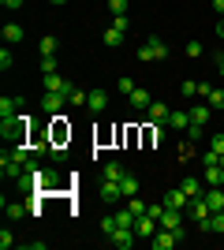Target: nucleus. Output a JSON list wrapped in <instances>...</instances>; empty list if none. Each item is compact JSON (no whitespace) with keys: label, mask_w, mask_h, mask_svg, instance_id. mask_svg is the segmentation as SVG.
Wrapping results in <instances>:
<instances>
[{"label":"nucleus","mask_w":224,"mask_h":250,"mask_svg":"<svg viewBox=\"0 0 224 250\" xmlns=\"http://www.w3.org/2000/svg\"><path fill=\"white\" fill-rule=\"evenodd\" d=\"M202 42H187V56H194V60H198V56H202Z\"/></svg>","instance_id":"nucleus-40"},{"label":"nucleus","mask_w":224,"mask_h":250,"mask_svg":"<svg viewBox=\"0 0 224 250\" xmlns=\"http://www.w3.org/2000/svg\"><path fill=\"white\" fill-rule=\"evenodd\" d=\"M123 38H127V30H116V26H108V30H105V45H108V49H120Z\"/></svg>","instance_id":"nucleus-21"},{"label":"nucleus","mask_w":224,"mask_h":250,"mask_svg":"<svg viewBox=\"0 0 224 250\" xmlns=\"http://www.w3.org/2000/svg\"><path fill=\"white\" fill-rule=\"evenodd\" d=\"M19 112H22L19 97H0V120H11V116H19Z\"/></svg>","instance_id":"nucleus-12"},{"label":"nucleus","mask_w":224,"mask_h":250,"mask_svg":"<svg viewBox=\"0 0 224 250\" xmlns=\"http://www.w3.org/2000/svg\"><path fill=\"white\" fill-rule=\"evenodd\" d=\"M221 168H224V153H221Z\"/></svg>","instance_id":"nucleus-47"},{"label":"nucleus","mask_w":224,"mask_h":250,"mask_svg":"<svg viewBox=\"0 0 224 250\" xmlns=\"http://www.w3.org/2000/svg\"><path fill=\"white\" fill-rule=\"evenodd\" d=\"M45 90H56V94H71V90H75V86L71 83H67V79H64V75H45Z\"/></svg>","instance_id":"nucleus-11"},{"label":"nucleus","mask_w":224,"mask_h":250,"mask_svg":"<svg viewBox=\"0 0 224 250\" xmlns=\"http://www.w3.org/2000/svg\"><path fill=\"white\" fill-rule=\"evenodd\" d=\"M194 228L202 231V235H224V209H217V213H209L205 220H198Z\"/></svg>","instance_id":"nucleus-3"},{"label":"nucleus","mask_w":224,"mask_h":250,"mask_svg":"<svg viewBox=\"0 0 224 250\" xmlns=\"http://www.w3.org/2000/svg\"><path fill=\"white\" fill-rule=\"evenodd\" d=\"M205 202H209V209H224V190L221 187H205Z\"/></svg>","instance_id":"nucleus-19"},{"label":"nucleus","mask_w":224,"mask_h":250,"mask_svg":"<svg viewBox=\"0 0 224 250\" xmlns=\"http://www.w3.org/2000/svg\"><path fill=\"white\" fill-rule=\"evenodd\" d=\"M26 209H30V206H22V202H8V198H4V213H8V220H19Z\"/></svg>","instance_id":"nucleus-24"},{"label":"nucleus","mask_w":224,"mask_h":250,"mask_svg":"<svg viewBox=\"0 0 224 250\" xmlns=\"http://www.w3.org/2000/svg\"><path fill=\"white\" fill-rule=\"evenodd\" d=\"M202 183H205V187H221V183H224V168L209 165V168H205V176H202Z\"/></svg>","instance_id":"nucleus-15"},{"label":"nucleus","mask_w":224,"mask_h":250,"mask_svg":"<svg viewBox=\"0 0 224 250\" xmlns=\"http://www.w3.org/2000/svg\"><path fill=\"white\" fill-rule=\"evenodd\" d=\"M187 116H191V124H202V127H205L209 120H213V108H209V104L202 101V104H194V108H191Z\"/></svg>","instance_id":"nucleus-13"},{"label":"nucleus","mask_w":224,"mask_h":250,"mask_svg":"<svg viewBox=\"0 0 224 250\" xmlns=\"http://www.w3.org/2000/svg\"><path fill=\"white\" fill-rule=\"evenodd\" d=\"M127 209L135 213V217H146V213H149V206H146V202L139 198V194H135V198H127Z\"/></svg>","instance_id":"nucleus-28"},{"label":"nucleus","mask_w":224,"mask_h":250,"mask_svg":"<svg viewBox=\"0 0 224 250\" xmlns=\"http://www.w3.org/2000/svg\"><path fill=\"white\" fill-rule=\"evenodd\" d=\"M108 11L112 15H127V0H108Z\"/></svg>","instance_id":"nucleus-33"},{"label":"nucleus","mask_w":224,"mask_h":250,"mask_svg":"<svg viewBox=\"0 0 224 250\" xmlns=\"http://www.w3.org/2000/svg\"><path fill=\"white\" fill-rule=\"evenodd\" d=\"M86 108L105 112V108H108V94H105V90H94V94H90V101H86Z\"/></svg>","instance_id":"nucleus-18"},{"label":"nucleus","mask_w":224,"mask_h":250,"mask_svg":"<svg viewBox=\"0 0 224 250\" xmlns=\"http://www.w3.org/2000/svg\"><path fill=\"white\" fill-rule=\"evenodd\" d=\"M116 228H120V224H116V217H105V220H101V231H105V235H112Z\"/></svg>","instance_id":"nucleus-38"},{"label":"nucleus","mask_w":224,"mask_h":250,"mask_svg":"<svg viewBox=\"0 0 224 250\" xmlns=\"http://www.w3.org/2000/svg\"><path fill=\"white\" fill-rule=\"evenodd\" d=\"M11 63H15V56L8 52V45L0 49V71H11Z\"/></svg>","instance_id":"nucleus-32"},{"label":"nucleus","mask_w":224,"mask_h":250,"mask_svg":"<svg viewBox=\"0 0 224 250\" xmlns=\"http://www.w3.org/2000/svg\"><path fill=\"white\" fill-rule=\"evenodd\" d=\"M180 94H183V97H198V83H191V79H187V83L180 86Z\"/></svg>","instance_id":"nucleus-35"},{"label":"nucleus","mask_w":224,"mask_h":250,"mask_svg":"<svg viewBox=\"0 0 224 250\" xmlns=\"http://www.w3.org/2000/svg\"><path fill=\"white\" fill-rule=\"evenodd\" d=\"M67 101H71V104H86V101H90V94H82V90H71V94H67Z\"/></svg>","instance_id":"nucleus-37"},{"label":"nucleus","mask_w":224,"mask_h":250,"mask_svg":"<svg viewBox=\"0 0 224 250\" xmlns=\"http://www.w3.org/2000/svg\"><path fill=\"white\" fill-rule=\"evenodd\" d=\"M0 34H4V45H15V42H22V26H19V22H8V26H4Z\"/></svg>","instance_id":"nucleus-20"},{"label":"nucleus","mask_w":224,"mask_h":250,"mask_svg":"<svg viewBox=\"0 0 224 250\" xmlns=\"http://www.w3.org/2000/svg\"><path fill=\"white\" fill-rule=\"evenodd\" d=\"M49 4H64V0H49Z\"/></svg>","instance_id":"nucleus-46"},{"label":"nucleus","mask_w":224,"mask_h":250,"mask_svg":"<svg viewBox=\"0 0 224 250\" xmlns=\"http://www.w3.org/2000/svg\"><path fill=\"white\" fill-rule=\"evenodd\" d=\"M205 104H209L213 112H217V108H224V90H217V86H213V90L205 94Z\"/></svg>","instance_id":"nucleus-25"},{"label":"nucleus","mask_w":224,"mask_h":250,"mask_svg":"<svg viewBox=\"0 0 224 250\" xmlns=\"http://www.w3.org/2000/svg\"><path fill=\"white\" fill-rule=\"evenodd\" d=\"M120 190H123V198H135V194H139V179L127 172V176L120 179Z\"/></svg>","instance_id":"nucleus-22"},{"label":"nucleus","mask_w":224,"mask_h":250,"mask_svg":"<svg viewBox=\"0 0 224 250\" xmlns=\"http://www.w3.org/2000/svg\"><path fill=\"white\" fill-rule=\"evenodd\" d=\"M209 149H217V153H224V135H213V138H209Z\"/></svg>","instance_id":"nucleus-41"},{"label":"nucleus","mask_w":224,"mask_h":250,"mask_svg":"<svg viewBox=\"0 0 224 250\" xmlns=\"http://www.w3.org/2000/svg\"><path fill=\"white\" fill-rule=\"evenodd\" d=\"M26 135H30V116L26 112L11 116V120H0V138H4V142L19 146V142H26Z\"/></svg>","instance_id":"nucleus-1"},{"label":"nucleus","mask_w":224,"mask_h":250,"mask_svg":"<svg viewBox=\"0 0 224 250\" xmlns=\"http://www.w3.org/2000/svg\"><path fill=\"white\" fill-rule=\"evenodd\" d=\"M149 247H153V250H172V247H180V235L168 231V228H157V231H153V239H149Z\"/></svg>","instance_id":"nucleus-4"},{"label":"nucleus","mask_w":224,"mask_h":250,"mask_svg":"<svg viewBox=\"0 0 224 250\" xmlns=\"http://www.w3.org/2000/svg\"><path fill=\"white\" fill-rule=\"evenodd\" d=\"M0 4H4V8H8V11H19L22 4H26V0H0Z\"/></svg>","instance_id":"nucleus-42"},{"label":"nucleus","mask_w":224,"mask_h":250,"mask_svg":"<svg viewBox=\"0 0 224 250\" xmlns=\"http://www.w3.org/2000/svg\"><path fill=\"white\" fill-rule=\"evenodd\" d=\"M38 190H60V172L56 168H38Z\"/></svg>","instance_id":"nucleus-5"},{"label":"nucleus","mask_w":224,"mask_h":250,"mask_svg":"<svg viewBox=\"0 0 224 250\" xmlns=\"http://www.w3.org/2000/svg\"><path fill=\"white\" fill-rule=\"evenodd\" d=\"M64 101H67V94H56V90H45V94L38 97V104H41L45 112H60V108H64Z\"/></svg>","instance_id":"nucleus-8"},{"label":"nucleus","mask_w":224,"mask_h":250,"mask_svg":"<svg viewBox=\"0 0 224 250\" xmlns=\"http://www.w3.org/2000/svg\"><path fill=\"white\" fill-rule=\"evenodd\" d=\"M205 138V127L202 124H187V142H202Z\"/></svg>","instance_id":"nucleus-29"},{"label":"nucleus","mask_w":224,"mask_h":250,"mask_svg":"<svg viewBox=\"0 0 224 250\" xmlns=\"http://www.w3.org/2000/svg\"><path fill=\"white\" fill-rule=\"evenodd\" d=\"M112 217H116L120 228H135V220H139L135 213H131V209H120V213H112Z\"/></svg>","instance_id":"nucleus-26"},{"label":"nucleus","mask_w":224,"mask_h":250,"mask_svg":"<svg viewBox=\"0 0 224 250\" xmlns=\"http://www.w3.org/2000/svg\"><path fill=\"white\" fill-rule=\"evenodd\" d=\"M202 165L209 168V165H221V153H217V149H205L202 153Z\"/></svg>","instance_id":"nucleus-34"},{"label":"nucleus","mask_w":224,"mask_h":250,"mask_svg":"<svg viewBox=\"0 0 224 250\" xmlns=\"http://www.w3.org/2000/svg\"><path fill=\"white\" fill-rule=\"evenodd\" d=\"M139 60L142 63H157V60H168V45L161 42V38H146L139 45Z\"/></svg>","instance_id":"nucleus-2"},{"label":"nucleus","mask_w":224,"mask_h":250,"mask_svg":"<svg viewBox=\"0 0 224 250\" xmlns=\"http://www.w3.org/2000/svg\"><path fill=\"white\" fill-rule=\"evenodd\" d=\"M56 71V56H41V75H53Z\"/></svg>","instance_id":"nucleus-36"},{"label":"nucleus","mask_w":224,"mask_h":250,"mask_svg":"<svg viewBox=\"0 0 224 250\" xmlns=\"http://www.w3.org/2000/svg\"><path fill=\"white\" fill-rule=\"evenodd\" d=\"M11 247H15V239H11V231L4 228V231H0V250H11Z\"/></svg>","instance_id":"nucleus-39"},{"label":"nucleus","mask_w":224,"mask_h":250,"mask_svg":"<svg viewBox=\"0 0 224 250\" xmlns=\"http://www.w3.org/2000/svg\"><path fill=\"white\" fill-rule=\"evenodd\" d=\"M157 228H161V224H157V217H149V213L135 220V231H139L142 239H153V231H157Z\"/></svg>","instance_id":"nucleus-10"},{"label":"nucleus","mask_w":224,"mask_h":250,"mask_svg":"<svg viewBox=\"0 0 224 250\" xmlns=\"http://www.w3.org/2000/svg\"><path fill=\"white\" fill-rule=\"evenodd\" d=\"M146 116H149V124H153V127H164V124H168V116H172V108L164 101H153L146 108Z\"/></svg>","instance_id":"nucleus-7"},{"label":"nucleus","mask_w":224,"mask_h":250,"mask_svg":"<svg viewBox=\"0 0 224 250\" xmlns=\"http://www.w3.org/2000/svg\"><path fill=\"white\" fill-rule=\"evenodd\" d=\"M135 235H139L135 228H116L112 235H108V243H112L116 250H131V247H135Z\"/></svg>","instance_id":"nucleus-6"},{"label":"nucleus","mask_w":224,"mask_h":250,"mask_svg":"<svg viewBox=\"0 0 224 250\" xmlns=\"http://www.w3.org/2000/svg\"><path fill=\"white\" fill-rule=\"evenodd\" d=\"M217 71H221V79H224V56H221V67H217Z\"/></svg>","instance_id":"nucleus-45"},{"label":"nucleus","mask_w":224,"mask_h":250,"mask_svg":"<svg viewBox=\"0 0 224 250\" xmlns=\"http://www.w3.org/2000/svg\"><path fill=\"white\" fill-rule=\"evenodd\" d=\"M131 104H135V108H139V112H146L149 104H153V97L146 94V90H139V86H135V90H131V97H127Z\"/></svg>","instance_id":"nucleus-16"},{"label":"nucleus","mask_w":224,"mask_h":250,"mask_svg":"<svg viewBox=\"0 0 224 250\" xmlns=\"http://www.w3.org/2000/svg\"><path fill=\"white\" fill-rule=\"evenodd\" d=\"M116 90H120L123 97H131V90H135V79H127V75H120V79H116Z\"/></svg>","instance_id":"nucleus-30"},{"label":"nucleus","mask_w":224,"mask_h":250,"mask_svg":"<svg viewBox=\"0 0 224 250\" xmlns=\"http://www.w3.org/2000/svg\"><path fill=\"white\" fill-rule=\"evenodd\" d=\"M180 190H183V194H187V198H194V194H202V183H198V179H183V183H180Z\"/></svg>","instance_id":"nucleus-27"},{"label":"nucleus","mask_w":224,"mask_h":250,"mask_svg":"<svg viewBox=\"0 0 224 250\" xmlns=\"http://www.w3.org/2000/svg\"><path fill=\"white\" fill-rule=\"evenodd\" d=\"M187 124H191V116H187V112H180V108H172L168 127H176V131H187Z\"/></svg>","instance_id":"nucleus-23"},{"label":"nucleus","mask_w":224,"mask_h":250,"mask_svg":"<svg viewBox=\"0 0 224 250\" xmlns=\"http://www.w3.org/2000/svg\"><path fill=\"white\" fill-rule=\"evenodd\" d=\"M120 198H123V190H120L116 179H101V202H105V206H116Z\"/></svg>","instance_id":"nucleus-9"},{"label":"nucleus","mask_w":224,"mask_h":250,"mask_svg":"<svg viewBox=\"0 0 224 250\" xmlns=\"http://www.w3.org/2000/svg\"><path fill=\"white\" fill-rule=\"evenodd\" d=\"M217 38H224V19H221V22H217Z\"/></svg>","instance_id":"nucleus-44"},{"label":"nucleus","mask_w":224,"mask_h":250,"mask_svg":"<svg viewBox=\"0 0 224 250\" xmlns=\"http://www.w3.org/2000/svg\"><path fill=\"white\" fill-rule=\"evenodd\" d=\"M213 11H217V15L224 19V0H213Z\"/></svg>","instance_id":"nucleus-43"},{"label":"nucleus","mask_w":224,"mask_h":250,"mask_svg":"<svg viewBox=\"0 0 224 250\" xmlns=\"http://www.w3.org/2000/svg\"><path fill=\"white\" fill-rule=\"evenodd\" d=\"M41 56H56V38H53V34L41 38Z\"/></svg>","instance_id":"nucleus-31"},{"label":"nucleus","mask_w":224,"mask_h":250,"mask_svg":"<svg viewBox=\"0 0 224 250\" xmlns=\"http://www.w3.org/2000/svg\"><path fill=\"white\" fill-rule=\"evenodd\" d=\"M221 56H224V52H221Z\"/></svg>","instance_id":"nucleus-48"},{"label":"nucleus","mask_w":224,"mask_h":250,"mask_svg":"<svg viewBox=\"0 0 224 250\" xmlns=\"http://www.w3.org/2000/svg\"><path fill=\"white\" fill-rule=\"evenodd\" d=\"M123 176H127V168L120 165V161H108V165L101 168V179H116V183H120Z\"/></svg>","instance_id":"nucleus-14"},{"label":"nucleus","mask_w":224,"mask_h":250,"mask_svg":"<svg viewBox=\"0 0 224 250\" xmlns=\"http://www.w3.org/2000/svg\"><path fill=\"white\" fill-rule=\"evenodd\" d=\"M187 202H191V198H187V194H183L180 187L164 194V206H168V209H187Z\"/></svg>","instance_id":"nucleus-17"}]
</instances>
